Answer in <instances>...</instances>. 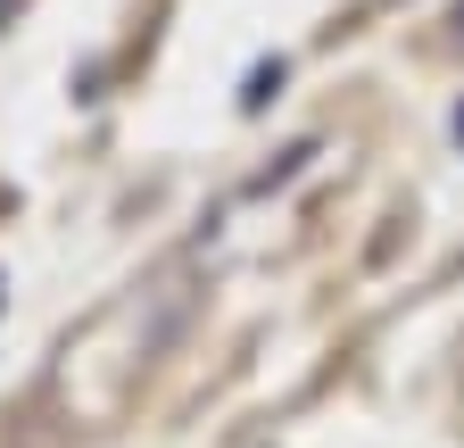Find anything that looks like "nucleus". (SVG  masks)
I'll list each match as a JSON object with an SVG mask.
<instances>
[{"mask_svg":"<svg viewBox=\"0 0 464 448\" xmlns=\"http://www.w3.org/2000/svg\"><path fill=\"white\" fill-rule=\"evenodd\" d=\"M274 83H282V67H257V75H249V92H241V108H266V92H274Z\"/></svg>","mask_w":464,"mask_h":448,"instance_id":"obj_1","label":"nucleus"},{"mask_svg":"<svg viewBox=\"0 0 464 448\" xmlns=\"http://www.w3.org/2000/svg\"><path fill=\"white\" fill-rule=\"evenodd\" d=\"M456 141H464V108H456Z\"/></svg>","mask_w":464,"mask_h":448,"instance_id":"obj_2","label":"nucleus"}]
</instances>
